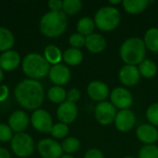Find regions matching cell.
I'll return each mask as SVG.
<instances>
[{"label":"cell","instance_id":"cell-1","mask_svg":"<svg viewBox=\"0 0 158 158\" xmlns=\"http://www.w3.org/2000/svg\"><path fill=\"white\" fill-rule=\"evenodd\" d=\"M15 96L22 107L37 110L44 102V90L43 85L36 80L26 79L16 86Z\"/></svg>","mask_w":158,"mask_h":158},{"label":"cell","instance_id":"cell-2","mask_svg":"<svg viewBox=\"0 0 158 158\" xmlns=\"http://www.w3.org/2000/svg\"><path fill=\"white\" fill-rule=\"evenodd\" d=\"M67 26L68 19L63 11H49L40 20L41 32L49 38L58 37L63 34Z\"/></svg>","mask_w":158,"mask_h":158},{"label":"cell","instance_id":"cell-3","mask_svg":"<svg viewBox=\"0 0 158 158\" xmlns=\"http://www.w3.org/2000/svg\"><path fill=\"white\" fill-rule=\"evenodd\" d=\"M120 57L126 65L136 66L141 64L146 55V47L143 39L131 37L124 41L119 50Z\"/></svg>","mask_w":158,"mask_h":158},{"label":"cell","instance_id":"cell-4","mask_svg":"<svg viewBox=\"0 0 158 158\" xmlns=\"http://www.w3.org/2000/svg\"><path fill=\"white\" fill-rule=\"evenodd\" d=\"M23 72L31 80L42 79L45 77L50 70V64L44 56L36 53L27 55L22 60Z\"/></svg>","mask_w":158,"mask_h":158},{"label":"cell","instance_id":"cell-5","mask_svg":"<svg viewBox=\"0 0 158 158\" xmlns=\"http://www.w3.org/2000/svg\"><path fill=\"white\" fill-rule=\"evenodd\" d=\"M121 15L118 9L112 6H106L97 10L94 15L95 26L102 31H112L119 24Z\"/></svg>","mask_w":158,"mask_h":158},{"label":"cell","instance_id":"cell-6","mask_svg":"<svg viewBox=\"0 0 158 158\" xmlns=\"http://www.w3.org/2000/svg\"><path fill=\"white\" fill-rule=\"evenodd\" d=\"M10 142L12 151L19 157H28L33 153L34 142L27 133H16Z\"/></svg>","mask_w":158,"mask_h":158},{"label":"cell","instance_id":"cell-7","mask_svg":"<svg viewBox=\"0 0 158 158\" xmlns=\"http://www.w3.org/2000/svg\"><path fill=\"white\" fill-rule=\"evenodd\" d=\"M117 113V108L111 104V102L107 101L98 103L94 109V116L97 122L104 126L110 125L114 122Z\"/></svg>","mask_w":158,"mask_h":158},{"label":"cell","instance_id":"cell-8","mask_svg":"<svg viewBox=\"0 0 158 158\" xmlns=\"http://www.w3.org/2000/svg\"><path fill=\"white\" fill-rule=\"evenodd\" d=\"M31 121L36 131L44 133L51 132V130L54 126L51 115L44 109L35 110L31 115Z\"/></svg>","mask_w":158,"mask_h":158},{"label":"cell","instance_id":"cell-9","mask_svg":"<svg viewBox=\"0 0 158 158\" xmlns=\"http://www.w3.org/2000/svg\"><path fill=\"white\" fill-rule=\"evenodd\" d=\"M111 104L120 110L129 109L133 103L131 93L124 87H116L110 94Z\"/></svg>","mask_w":158,"mask_h":158},{"label":"cell","instance_id":"cell-10","mask_svg":"<svg viewBox=\"0 0 158 158\" xmlns=\"http://www.w3.org/2000/svg\"><path fill=\"white\" fill-rule=\"evenodd\" d=\"M37 149L43 158H60L62 156V146L55 140L43 139L37 144Z\"/></svg>","mask_w":158,"mask_h":158},{"label":"cell","instance_id":"cell-11","mask_svg":"<svg viewBox=\"0 0 158 158\" xmlns=\"http://www.w3.org/2000/svg\"><path fill=\"white\" fill-rule=\"evenodd\" d=\"M115 126L121 132H127L132 130L136 124V116L130 109L120 110L117 113Z\"/></svg>","mask_w":158,"mask_h":158},{"label":"cell","instance_id":"cell-12","mask_svg":"<svg viewBox=\"0 0 158 158\" xmlns=\"http://www.w3.org/2000/svg\"><path fill=\"white\" fill-rule=\"evenodd\" d=\"M118 79L119 81L127 87H131L136 85L141 79V74L138 67L131 66V65L123 66L119 69Z\"/></svg>","mask_w":158,"mask_h":158},{"label":"cell","instance_id":"cell-13","mask_svg":"<svg viewBox=\"0 0 158 158\" xmlns=\"http://www.w3.org/2000/svg\"><path fill=\"white\" fill-rule=\"evenodd\" d=\"M87 94L89 97L98 103L106 101L109 95L108 86L101 81H93L88 84Z\"/></svg>","mask_w":158,"mask_h":158},{"label":"cell","instance_id":"cell-14","mask_svg":"<svg viewBox=\"0 0 158 158\" xmlns=\"http://www.w3.org/2000/svg\"><path fill=\"white\" fill-rule=\"evenodd\" d=\"M48 75L50 81L56 86L67 84L69 81L71 76L69 69L63 64H57L51 67Z\"/></svg>","mask_w":158,"mask_h":158},{"label":"cell","instance_id":"cell-15","mask_svg":"<svg viewBox=\"0 0 158 158\" xmlns=\"http://www.w3.org/2000/svg\"><path fill=\"white\" fill-rule=\"evenodd\" d=\"M56 116L61 123L70 124L72 123L78 116V108L74 103L65 101L59 105L56 110Z\"/></svg>","mask_w":158,"mask_h":158},{"label":"cell","instance_id":"cell-16","mask_svg":"<svg viewBox=\"0 0 158 158\" xmlns=\"http://www.w3.org/2000/svg\"><path fill=\"white\" fill-rule=\"evenodd\" d=\"M136 136L145 145L155 144L158 141V130L151 124H142L137 128Z\"/></svg>","mask_w":158,"mask_h":158},{"label":"cell","instance_id":"cell-17","mask_svg":"<svg viewBox=\"0 0 158 158\" xmlns=\"http://www.w3.org/2000/svg\"><path fill=\"white\" fill-rule=\"evenodd\" d=\"M8 124L13 131L17 133L23 132V131H25L29 125V117L24 111L17 110L9 117Z\"/></svg>","mask_w":158,"mask_h":158},{"label":"cell","instance_id":"cell-18","mask_svg":"<svg viewBox=\"0 0 158 158\" xmlns=\"http://www.w3.org/2000/svg\"><path fill=\"white\" fill-rule=\"evenodd\" d=\"M20 56L17 51L8 50L0 55V68L4 70L10 71L19 67Z\"/></svg>","mask_w":158,"mask_h":158},{"label":"cell","instance_id":"cell-19","mask_svg":"<svg viewBox=\"0 0 158 158\" xmlns=\"http://www.w3.org/2000/svg\"><path fill=\"white\" fill-rule=\"evenodd\" d=\"M85 47L93 54H99L106 47V40L102 34L92 33L85 39Z\"/></svg>","mask_w":158,"mask_h":158},{"label":"cell","instance_id":"cell-20","mask_svg":"<svg viewBox=\"0 0 158 158\" xmlns=\"http://www.w3.org/2000/svg\"><path fill=\"white\" fill-rule=\"evenodd\" d=\"M150 4L148 0H124L122 1L123 8L130 14H140Z\"/></svg>","mask_w":158,"mask_h":158},{"label":"cell","instance_id":"cell-21","mask_svg":"<svg viewBox=\"0 0 158 158\" xmlns=\"http://www.w3.org/2000/svg\"><path fill=\"white\" fill-rule=\"evenodd\" d=\"M143 42L145 47L153 53H158V28L152 27L144 34Z\"/></svg>","mask_w":158,"mask_h":158},{"label":"cell","instance_id":"cell-22","mask_svg":"<svg viewBox=\"0 0 158 158\" xmlns=\"http://www.w3.org/2000/svg\"><path fill=\"white\" fill-rule=\"evenodd\" d=\"M44 56L49 64H53V65L60 64V61L63 58V55L60 49L53 44H49L44 48Z\"/></svg>","mask_w":158,"mask_h":158},{"label":"cell","instance_id":"cell-23","mask_svg":"<svg viewBox=\"0 0 158 158\" xmlns=\"http://www.w3.org/2000/svg\"><path fill=\"white\" fill-rule=\"evenodd\" d=\"M83 59L82 52L77 48H68L63 53V60L69 66H77L81 63Z\"/></svg>","mask_w":158,"mask_h":158},{"label":"cell","instance_id":"cell-24","mask_svg":"<svg viewBox=\"0 0 158 158\" xmlns=\"http://www.w3.org/2000/svg\"><path fill=\"white\" fill-rule=\"evenodd\" d=\"M138 69L141 76L146 79L154 78L157 74V66L151 59H144L141 64H139Z\"/></svg>","mask_w":158,"mask_h":158},{"label":"cell","instance_id":"cell-25","mask_svg":"<svg viewBox=\"0 0 158 158\" xmlns=\"http://www.w3.org/2000/svg\"><path fill=\"white\" fill-rule=\"evenodd\" d=\"M15 43L14 34L6 28L0 27V51H8Z\"/></svg>","mask_w":158,"mask_h":158},{"label":"cell","instance_id":"cell-26","mask_svg":"<svg viewBox=\"0 0 158 158\" xmlns=\"http://www.w3.org/2000/svg\"><path fill=\"white\" fill-rule=\"evenodd\" d=\"M95 27V23L94 19L89 17L81 18L77 22V30L78 33L87 37L88 35L94 33V30Z\"/></svg>","mask_w":158,"mask_h":158},{"label":"cell","instance_id":"cell-27","mask_svg":"<svg viewBox=\"0 0 158 158\" xmlns=\"http://www.w3.org/2000/svg\"><path fill=\"white\" fill-rule=\"evenodd\" d=\"M48 98L50 101L56 104H62L66 101L67 98V92L61 86H54L51 87L48 91Z\"/></svg>","mask_w":158,"mask_h":158},{"label":"cell","instance_id":"cell-28","mask_svg":"<svg viewBox=\"0 0 158 158\" xmlns=\"http://www.w3.org/2000/svg\"><path fill=\"white\" fill-rule=\"evenodd\" d=\"M82 7V2L80 0H64L62 9L67 15L73 16L77 14Z\"/></svg>","mask_w":158,"mask_h":158},{"label":"cell","instance_id":"cell-29","mask_svg":"<svg viewBox=\"0 0 158 158\" xmlns=\"http://www.w3.org/2000/svg\"><path fill=\"white\" fill-rule=\"evenodd\" d=\"M61 146H62V150L66 152L68 155H69V154L77 152L80 149L81 143L75 137H69L63 141V143Z\"/></svg>","mask_w":158,"mask_h":158},{"label":"cell","instance_id":"cell-30","mask_svg":"<svg viewBox=\"0 0 158 158\" xmlns=\"http://www.w3.org/2000/svg\"><path fill=\"white\" fill-rule=\"evenodd\" d=\"M139 158H158V146L156 144L143 145L139 151Z\"/></svg>","mask_w":158,"mask_h":158},{"label":"cell","instance_id":"cell-31","mask_svg":"<svg viewBox=\"0 0 158 158\" xmlns=\"http://www.w3.org/2000/svg\"><path fill=\"white\" fill-rule=\"evenodd\" d=\"M69 129L67 124L64 123H56L53 126L51 130V135L56 139H63L69 134Z\"/></svg>","mask_w":158,"mask_h":158},{"label":"cell","instance_id":"cell-32","mask_svg":"<svg viewBox=\"0 0 158 158\" xmlns=\"http://www.w3.org/2000/svg\"><path fill=\"white\" fill-rule=\"evenodd\" d=\"M146 118L151 125L158 127V103L152 104L146 110Z\"/></svg>","mask_w":158,"mask_h":158},{"label":"cell","instance_id":"cell-33","mask_svg":"<svg viewBox=\"0 0 158 158\" xmlns=\"http://www.w3.org/2000/svg\"><path fill=\"white\" fill-rule=\"evenodd\" d=\"M85 39H86L85 36L77 32V33H73L69 36V42L73 48L80 49L81 47L85 46Z\"/></svg>","mask_w":158,"mask_h":158},{"label":"cell","instance_id":"cell-34","mask_svg":"<svg viewBox=\"0 0 158 158\" xmlns=\"http://www.w3.org/2000/svg\"><path fill=\"white\" fill-rule=\"evenodd\" d=\"M12 130L9 126L6 124H0V142L6 143L8 141H11L13 138L12 135Z\"/></svg>","mask_w":158,"mask_h":158},{"label":"cell","instance_id":"cell-35","mask_svg":"<svg viewBox=\"0 0 158 158\" xmlns=\"http://www.w3.org/2000/svg\"><path fill=\"white\" fill-rule=\"evenodd\" d=\"M81 94L80 90L77 88H72L67 93V101L75 104L81 99Z\"/></svg>","mask_w":158,"mask_h":158},{"label":"cell","instance_id":"cell-36","mask_svg":"<svg viewBox=\"0 0 158 158\" xmlns=\"http://www.w3.org/2000/svg\"><path fill=\"white\" fill-rule=\"evenodd\" d=\"M84 158H105V156L99 149L92 148L86 152Z\"/></svg>","mask_w":158,"mask_h":158},{"label":"cell","instance_id":"cell-37","mask_svg":"<svg viewBox=\"0 0 158 158\" xmlns=\"http://www.w3.org/2000/svg\"><path fill=\"white\" fill-rule=\"evenodd\" d=\"M63 1L61 0H50L48 1V6L50 11H61Z\"/></svg>","mask_w":158,"mask_h":158},{"label":"cell","instance_id":"cell-38","mask_svg":"<svg viewBox=\"0 0 158 158\" xmlns=\"http://www.w3.org/2000/svg\"><path fill=\"white\" fill-rule=\"evenodd\" d=\"M9 94V90L8 87L6 85H1L0 86V102L5 101Z\"/></svg>","mask_w":158,"mask_h":158},{"label":"cell","instance_id":"cell-39","mask_svg":"<svg viewBox=\"0 0 158 158\" xmlns=\"http://www.w3.org/2000/svg\"><path fill=\"white\" fill-rule=\"evenodd\" d=\"M0 158H11L9 152L5 148H0Z\"/></svg>","mask_w":158,"mask_h":158},{"label":"cell","instance_id":"cell-40","mask_svg":"<svg viewBox=\"0 0 158 158\" xmlns=\"http://www.w3.org/2000/svg\"><path fill=\"white\" fill-rule=\"evenodd\" d=\"M109 4H110L112 6H117V5L122 4V1H121V0H111V1H109Z\"/></svg>","mask_w":158,"mask_h":158},{"label":"cell","instance_id":"cell-41","mask_svg":"<svg viewBox=\"0 0 158 158\" xmlns=\"http://www.w3.org/2000/svg\"><path fill=\"white\" fill-rule=\"evenodd\" d=\"M3 77H4V73H3V69L0 68V82L2 81L3 80Z\"/></svg>","mask_w":158,"mask_h":158},{"label":"cell","instance_id":"cell-42","mask_svg":"<svg viewBox=\"0 0 158 158\" xmlns=\"http://www.w3.org/2000/svg\"><path fill=\"white\" fill-rule=\"evenodd\" d=\"M60 158H74L72 156H69V155H64V156H62Z\"/></svg>","mask_w":158,"mask_h":158},{"label":"cell","instance_id":"cell-43","mask_svg":"<svg viewBox=\"0 0 158 158\" xmlns=\"http://www.w3.org/2000/svg\"><path fill=\"white\" fill-rule=\"evenodd\" d=\"M124 158H135V157H132V156H126V157Z\"/></svg>","mask_w":158,"mask_h":158}]
</instances>
